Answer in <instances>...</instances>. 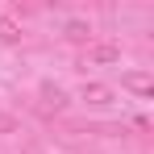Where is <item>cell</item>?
<instances>
[{
	"mask_svg": "<svg viewBox=\"0 0 154 154\" xmlns=\"http://www.w3.org/2000/svg\"><path fill=\"white\" fill-rule=\"evenodd\" d=\"M112 63H121V46L117 42H88L83 67H112Z\"/></svg>",
	"mask_w": 154,
	"mask_h": 154,
	"instance_id": "1",
	"label": "cell"
},
{
	"mask_svg": "<svg viewBox=\"0 0 154 154\" xmlns=\"http://www.w3.org/2000/svg\"><path fill=\"white\" fill-rule=\"evenodd\" d=\"M79 100L92 104V108H108V104L117 100V92L108 88V83H96V79H88L83 88H79Z\"/></svg>",
	"mask_w": 154,
	"mask_h": 154,
	"instance_id": "2",
	"label": "cell"
},
{
	"mask_svg": "<svg viewBox=\"0 0 154 154\" xmlns=\"http://www.w3.org/2000/svg\"><path fill=\"white\" fill-rule=\"evenodd\" d=\"M121 88L133 92V96H142V100H150V96H154V79L146 75V71H129V75H121Z\"/></svg>",
	"mask_w": 154,
	"mask_h": 154,
	"instance_id": "3",
	"label": "cell"
},
{
	"mask_svg": "<svg viewBox=\"0 0 154 154\" xmlns=\"http://www.w3.org/2000/svg\"><path fill=\"white\" fill-rule=\"evenodd\" d=\"M38 96H42V112H63V108L71 104V100H67V92H63L58 83H42Z\"/></svg>",
	"mask_w": 154,
	"mask_h": 154,
	"instance_id": "4",
	"label": "cell"
},
{
	"mask_svg": "<svg viewBox=\"0 0 154 154\" xmlns=\"http://www.w3.org/2000/svg\"><path fill=\"white\" fill-rule=\"evenodd\" d=\"M21 38H25V33H21V25H17V21L0 8V42H21Z\"/></svg>",
	"mask_w": 154,
	"mask_h": 154,
	"instance_id": "5",
	"label": "cell"
},
{
	"mask_svg": "<svg viewBox=\"0 0 154 154\" xmlns=\"http://www.w3.org/2000/svg\"><path fill=\"white\" fill-rule=\"evenodd\" d=\"M63 38H71V42H92V25H88V21H67V25H63Z\"/></svg>",
	"mask_w": 154,
	"mask_h": 154,
	"instance_id": "6",
	"label": "cell"
},
{
	"mask_svg": "<svg viewBox=\"0 0 154 154\" xmlns=\"http://www.w3.org/2000/svg\"><path fill=\"white\" fill-rule=\"evenodd\" d=\"M0 133H17V121H13L8 112H0Z\"/></svg>",
	"mask_w": 154,
	"mask_h": 154,
	"instance_id": "7",
	"label": "cell"
}]
</instances>
